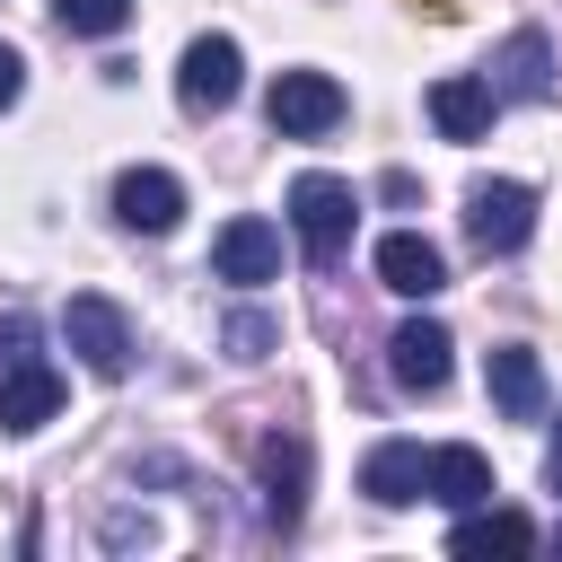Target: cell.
Masks as SVG:
<instances>
[{"label":"cell","instance_id":"obj_1","mask_svg":"<svg viewBox=\"0 0 562 562\" xmlns=\"http://www.w3.org/2000/svg\"><path fill=\"white\" fill-rule=\"evenodd\" d=\"M351 220H360V193H351L342 176L307 167V176L290 184V237H299V255H307L316 272H334V263L351 255Z\"/></svg>","mask_w":562,"mask_h":562},{"label":"cell","instance_id":"obj_2","mask_svg":"<svg viewBox=\"0 0 562 562\" xmlns=\"http://www.w3.org/2000/svg\"><path fill=\"white\" fill-rule=\"evenodd\" d=\"M465 237H474V255H518V246L536 237V184H518V176H474V184H465Z\"/></svg>","mask_w":562,"mask_h":562},{"label":"cell","instance_id":"obj_3","mask_svg":"<svg viewBox=\"0 0 562 562\" xmlns=\"http://www.w3.org/2000/svg\"><path fill=\"white\" fill-rule=\"evenodd\" d=\"M61 342L79 351V369L88 378H132V316L114 307V299H97V290H79L70 307H61Z\"/></svg>","mask_w":562,"mask_h":562},{"label":"cell","instance_id":"obj_4","mask_svg":"<svg viewBox=\"0 0 562 562\" xmlns=\"http://www.w3.org/2000/svg\"><path fill=\"white\" fill-rule=\"evenodd\" d=\"M263 114H272V132H281V140H325V132L351 114V97H342V79H334V70H281V79H272V97H263Z\"/></svg>","mask_w":562,"mask_h":562},{"label":"cell","instance_id":"obj_5","mask_svg":"<svg viewBox=\"0 0 562 562\" xmlns=\"http://www.w3.org/2000/svg\"><path fill=\"white\" fill-rule=\"evenodd\" d=\"M237 88H246V53H237V35H193L184 61H176V97H184V114H228Z\"/></svg>","mask_w":562,"mask_h":562},{"label":"cell","instance_id":"obj_6","mask_svg":"<svg viewBox=\"0 0 562 562\" xmlns=\"http://www.w3.org/2000/svg\"><path fill=\"white\" fill-rule=\"evenodd\" d=\"M483 79H492L501 105H544V97H553V44H544V26H509V35L492 44Z\"/></svg>","mask_w":562,"mask_h":562},{"label":"cell","instance_id":"obj_7","mask_svg":"<svg viewBox=\"0 0 562 562\" xmlns=\"http://www.w3.org/2000/svg\"><path fill=\"white\" fill-rule=\"evenodd\" d=\"M211 281H237V290L281 281V228H272V220H255V211H237V220L211 237Z\"/></svg>","mask_w":562,"mask_h":562},{"label":"cell","instance_id":"obj_8","mask_svg":"<svg viewBox=\"0 0 562 562\" xmlns=\"http://www.w3.org/2000/svg\"><path fill=\"white\" fill-rule=\"evenodd\" d=\"M255 483H263V527L290 536L299 509H307V439H299V430H272V439L255 448Z\"/></svg>","mask_w":562,"mask_h":562},{"label":"cell","instance_id":"obj_9","mask_svg":"<svg viewBox=\"0 0 562 562\" xmlns=\"http://www.w3.org/2000/svg\"><path fill=\"white\" fill-rule=\"evenodd\" d=\"M53 413H61V369H53V360H35V351L0 360V439L44 430Z\"/></svg>","mask_w":562,"mask_h":562},{"label":"cell","instance_id":"obj_10","mask_svg":"<svg viewBox=\"0 0 562 562\" xmlns=\"http://www.w3.org/2000/svg\"><path fill=\"white\" fill-rule=\"evenodd\" d=\"M448 351H457V342H448V325H439V316H404V325H395V342H386V369H395V386H404V395H439V386H448V369H457Z\"/></svg>","mask_w":562,"mask_h":562},{"label":"cell","instance_id":"obj_11","mask_svg":"<svg viewBox=\"0 0 562 562\" xmlns=\"http://www.w3.org/2000/svg\"><path fill=\"white\" fill-rule=\"evenodd\" d=\"M114 220H123L132 237H167V228L184 220V184H176L167 167H123V176H114Z\"/></svg>","mask_w":562,"mask_h":562},{"label":"cell","instance_id":"obj_12","mask_svg":"<svg viewBox=\"0 0 562 562\" xmlns=\"http://www.w3.org/2000/svg\"><path fill=\"white\" fill-rule=\"evenodd\" d=\"M369 263H378V281H386L395 299H439V290H448V255H439L422 228H386Z\"/></svg>","mask_w":562,"mask_h":562},{"label":"cell","instance_id":"obj_13","mask_svg":"<svg viewBox=\"0 0 562 562\" xmlns=\"http://www.w3.org/2000/svg\"><path fill=\"white\" fill-rule=\"evenodd\" d=\"M483 395H492V413L501 422H544V360L527 351V342H501L492 360H483Z\"/></svg>","mask_w":562,"mask_h":562},{"label":"cell","instance_id":"obj_14","mask_svg":"<svg viewBox=\"0 0 562 562\" xmlns=\"http://www.w3.org/2000/svg\"><path fill=\"white\" fill-rule=\"evenodd\" d=\"M422 501H439V509H483V501H492V457L465 448V439H439V448L422 457Z\"/></svg>","mask_w":562,"mask_h":562},{"label":"cell","instance_id":"obj_15","mask_svg":"<svg viewBox=\"0 0 562 562\" xmlns=\"http://www.w3.org/2000/svg\"><path fill=\"white\" fill-rule=\"evenodd\" d=\"M492 114H501V97H492L483 70H448V79H430V123H439V140H483Z\"/></svg>","mask_w":562,"mask_h":562},{"label":"cell","instance_id":"obj_16","mask_svg":"<svg viewBox=\"0 0 562 562\" xmlns=\"http://www.w3.org/2000/svg\"><path fill=\"white\" fill-rule=\"evenodd\" d=\"M536 544H544V527L527 509H492V501L483 509H457V527H448V553H465V562L474 553H536Z\"/></svg>","mask_w":562,"mask_h":562},{"label":"cell","instance_id":"obj_17","mask_svg":"<svg viewBox=\"0 0 562 562\" xmlns=\"http://www.w3.org/2000/svg\"><path fill=\"white\" fill-rule=\"evenodd\" d=\"M422 457H430V448H413V439H378V448L360 457V492H369L378 509H413V501H422Z\"/></svg>","mask_w":562,"mask_h":562},{"label":"cell","instance_id":"obj_18","mask_svg":"<svg viewBox=\"0 0 562 562\" xmlns=\"http://www.w3.org/2000/svg\"><path fill=\"white\" fill-rule=\"evenodd\" d=\"M53 18H61V35H123L132 26V0H53Z\"/></svg>","mask_w":562,"mask_h":562},{"label":"cell","instance_id":"obj_19","mask_svg":"<svg viewBox=\"0 0 562 562\" xmlns=\"http://www.w3.org/2000/svg\"><path fill=\"white\" fill-rule=\"evenodd\" d=\"M220 342H228V360H272V342H281V325H272L263 307H228V325H220Z\"/></svg>","mask_w":562,"mask_h":562},{"label":"cell","instance_id":"obj_20","mask_svg":"<svg viewBox=\"0 0 562 562\" xmlns=\"http://www.w3.org/2000/svg\"><path fill=\"white\" fill-rule=\"evenodd\" d=\"M97 536H105L114 553H132V544H158V527H149V509H105V518H97Z\"/></svg>","mask_w":562,"mask_h":562},{"label":"cell","instance_id":"obj_21","mask_svg":"<svg viewBox=\"0 0 562 562\" xmlns=\"http://www.w3.org/2000/svg\"><path fill=\"white\" fill-rule=\"evenodd\" d=\"M18 97H26V53H18V44H0V114H9Z\"/></svg>","mask_w":562,"mask_h":562},{"label":"cell","instance_id":"obj_22","mask_svg":"<svg viewBox=\"0 0 562 562\" xmlns=\"http://www.w3.org/2000/svg\"><path fill=\"white\" fill-rule=\"evenodd\" d=\"M18 351H35V325L26 316H0V360H18Z\"/></svg>","mask_w":562,"mask_h":562},{"label":"cell","instance_id":"obj_23","mask_svg":"<svg viewBox=\"0 0 562 562\" xmlns=\"http://www.w3.org/2000/svg\"><path fill=\"white\" fill-rule=\"evenodd\" d=\"M544 483H553V492H562V430H553V439H544Z\"/></svg>","mask_w":562,"mask_h":562},{"label":"cell","instance_id":"obj_24","mask_svg":"<svg viewBox=\"0 0 562 562\" xmlns=\"http://www.w3.org/2000/svg\"><path fill=\"white\" fill-rule=\"evenodd\" d=\"M544 544H553V553H562V518H553V536H544Z\"/></svg>","mask_w":562,"mask_h":562}]
</instances>
